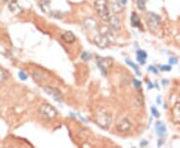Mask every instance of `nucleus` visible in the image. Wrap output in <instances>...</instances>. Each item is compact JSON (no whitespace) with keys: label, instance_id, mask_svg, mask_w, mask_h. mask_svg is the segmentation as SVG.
Returning <instances> with one entry per match:
<instances>
[{"label":"nucleus","instance_id":"nucleus-19","mask_svg":"<svg viewBox=\"0 0 180 148\" xmlns=\"http://www.w3.org/2000/svg\"><path fill=\"white\" fill-rule=\"evenodd\" d=\"M136 6L141 11H144L146 8V0H137L136 1Z\"/></svg>","mask_w":180,"mask_h":148},{"label":"nucleus","instance_id":"nucleus-27","mask_svg":"<svg viewBox=\"0 0 180 148\" xmlns=\"http://www.w3.org/2000/svg\"><path fill=\"white\" fill-rule=\"evenodd\" d=\"M148 70H149V71H151V72H153V73H157V72H158V70H157V69L155 68L154 66H149Z\"/></svg>","mask_w":180,"mask_h":148},{"label":"nucleus","instance_id":"nucleus-24","mask_svg":"<svg viewBox=\"0 0 180 148\" xmlns=\"http://www.w3.org/2000/svg\"><path fill=\"white\" fill-rule=\"evenodd\" d=\"M159 68H160V70H162V71H170L171 70V66L170 65H161Z\"/></svg>","mask_w":180,"mask_h":148},{"label":"nucleus","instance_id":"nucleus-5","mask_svg":"<svg viewBox=\"0 0 180 148\" xmlns=\"http://www.w3.org/2000/svg\"><path fill=\"white\" fill-rule=\"evenodd\" d=\"M97 65L100 68V70L103 73V75H107V68H109L112 65V59L111 58H102V57H97L96 59Z\"/></svg>","mask_w":180,"mask_h":148},{"label":"nucleus","instance_id":"nucleus-7","mask_svg":"<svg viewBox=\"0 0 180 148\" xmlns=\"http://www.w3.org/2000/svg\"><path fill=\"white\" fill-rule=\"evenodd\" d=\"M111 121H112V117H111V115L107 114V113H102V114H99L98 117H97V123L103 128L108 127L111 124Z\"/></svg>","mask_w":180,"mask_h":148},{"label":"nucleus","instance_id":"nucleus-29","mask_svg":"<svg viewBox=\"0 0 180 148\" xmlns=\"http://www.w3.org/2000/svg\"><path fill=\"white\" fill-rule=\"evenodd\" d=\"M140 145H141V146H146V145H147V141H146V140L141 141V142H140Z\"/></svg>","mask_w":180,"mask_h":148},{"label":"nucleus","instance_id":"nucleus-32","mask_svg":"<svg viewBox=\"0 0 180 148\" xmlns=\"http://www.w3.org/2000/svg\"><path fill=\"white\" fill-rule=\"evenodd\" d=\"M157 103H158V104H160V103H161V101H160V98H157Z\"/></svg>","mask_w":180,"mask_h":148},{"label":"nucleus","instance_id":"nucleus-3","mask_svg":"<svg viewBox=\"0 0 180 148\" xmlns=\"http://www.w3.org/2000/svg\"><path fill=\"white\" fill-rule=\"evenodd\" d=\"M39 114L45 119L52 120L57 116V110L50 104H42L39 108Z\"/></svg>","mask_w":180,"mask_h":148},{"label":"nucleus","instance_id":"nucleus-25","mask_svg":"<svg viewBox=\"0 0 180 148\" xmlns=\"http://www.w3.org/2000/svg\"><path fill=\"white\" fill-rule=\"evenodd\" d=\"M19 78L22 79V80H26L27 79V75L23 71H20V72H19Z\"/></svg>","mask_w":180,"mask_h":148},{"label":"nucleus","instance_id":"nucleus-23","mask_svg":"<svg viewBox=\"0 0 180 148\" xmlns=\"http://www.w3.org/2000/svg\"><path fill=\"white\" fill-rule=\"evenodd\" d=\"M150 110H151V113H152V115L154 116V117H156V118H158L159 116H160V113H159V111L156 109V107H154V106H152L151 108H150Z\"/></svg>","mask_w":180,"mask_h":148},{"label":"nucleus","instance_id":"nucleus-6","mask_svg":"<svg viewBox=\"0 0 180 148\" xmlns=\"http://www.w3.org/2000/svg\"><path fill=\"white\" fill-rule=\"evenodd\" d=\"M131 127H132V123L131 121L128 119V118H122L119 122L116 128H117V131L121 132V133H124V132H128Z\"/></svg>","mask_w":180,"mask_h":148},{"label":"nucleus","instance_id":"nucleus-4","mask_svg":"<svg viewBox=\"0 0 180 148\" xmlns=\"http://www.w3.org/2000/svg\"><path fill=\"white\" fill-rule=\"evenodd\" d=\"M93 41H94L95 45L101 49L107 48L110 45V38L102 33H99V34H97V35H95Z\"/></svg>","mask_w":180,"mask_h":148},{"label":"nucleus","instance_id":"nucleus-12","mask_svg":"<svg viewBox=\"0 0 180 148\" xmlns=\"http://www.w3.org/2000/svg\"><path fill=\"white\" fill-rule=\"evenodd\" d=\"M61 38H62V40L64 41L65 43H67V44H72V43H74L75 40H76L75 35L73 34V32H71V31L63 32L61 34Z\"/></svg>","mask_w":180,"mask_h":148},{"label":"nucleus","instance_id":"nucleus-16","mask_svg":"<svg viewBox=\"0 0 180 148\" xmlns=\"http://www.w3.org/2000/svg\"><path fill=\"white\" fill-rule=\"evenodd\" d=\"M84 25L87 29H91V30H93V29L97 28V22L94 20L93 18H85Z\"/></svg>","mask_w":180,"mask_h":148},{"label":"nucleus","instance_id":"nucleus-26","mask_svg":"<svg viewBox=\"0 0 180 148\" xmlns=\"http://www.w3.org/2000/svg\"><path fill=\"white\" fill-rule=\"evenodd\" d=\"M133 84H134V86H135L136 88H140V87H141V82L138 81V80H136V79L133 80Z\"/></svg>","mask_w":180,"mask_h":148},{"label":"nucleus","instance_id":"nucleus-14","mask_svg":"<svg viewBox=\"0 0 180 148\" xmlns=\"http://www.w3.org/2000/svg\"><path fill=\"white\" fill-rule=\"evenodd\" d=\"M156 132H157L158 136H160V137H163L166 134V126H165L163 122L158 121L156 123Z\"/></svg>","mask_w":180,"mask_h":148},{"label":"nucleus","instance_id":"nucleus-33","mask_svg":"<svg viewBox=\"0 0 180 148\" xmlns=\"http://www.w3.org/2000/svg\"><path fill=\"white\" fill-rule=\"evenodd\" d=\"M7 1V0H0V3H3V2H5Z\"/></svg>","mask_w":180,"mask_h":148},{"label":"nucleus","instance_id":"nucleus-17","mask_svg":"<svg viewBox=\"0 0 180 148\" xmlns=\"http://www.w3.org/2000/svg\"><path fill=\"white\" fill-rule=\"evenodd\" d=\"M39 6L41 7V9L43 10V12L45 13H51L50 11V3L48 0H40L39 1Z\"/></svg>","mask_w":180,"mask_h":148},{"label":"nucleus","instance_id":"nucleus-28","mask_svg":"<svg viewBox=\"0 0 180 148\" xmlns=\"http://www.w3.org/2000/svg\"><path fill=\"white\" fill-rule=\"evenodd\" d=\"M169 62L171 63V64H177L178 60H177L176 58H170V59H169Z\"/></svg>","mask_w":180,"mask_h":148},{"label":"nucleus","instance_id":"nucleus-10","mask_svg":"<svg viewBox=\"0 0 180 148\" xmlns=\"http://www.w3.org/2000/svg\"><path fill=\"white\" fill-rule=\"evenodd\" d=\"M44 91L47 93V94L51 95L56 101H60L61 100V93L60 91L56 89V88H53L51 86H45L44 87Z\"/></svg>","mask_w":180,"mask_h":148},{"label":"nucleus","instance_id":"nucleus-20","mask_svg":"<svg viewBox=\"0 0 180 148\" xmlns=\"http://www.w3.org/2000/svg\"><path fill=\"white\" fill-rule=\"evenodd\" d=\"M125 62H126V64H128L129 66H131V68H132L133 70L136 72V74H137V75H139V76H140V71H139V69H138V66L136 65V64H134L132 61H130L129 59H126Z\"/></svg>","mask_w":180,"mask_h":148},{"label":"nucleus","instance_id":"nucleus-21","mask_svg":"<svg viewBox=\"0 0 180 148\" xmlns=\"http://www.w3.org/2000/svg\"><path fill=\"white\" fill-rule=\"evenodd\" d=\"M8 77V72L6 70H4L3 68L0 67V83L3 82L5 79H7Z\"/></svg>","mask_w":180,"mask_h":148},{"label":"nucleus","instance_id":"nucleus-9","mask_svg":"<svg viewBox=\"0 0 180 148\" xmlns=\"http://www.w3.org/2000/svg\"><path fill=\"white\" fill-rule=\"evenodd\" d=\"M109 26L113 31H120L121 27H122V23H121V20L116 15H111L109 19Z\"/></svg>","mask_w":180,"mask_h":148},{"label":"nucleus","instance_id":"nucleus-11","mask_svg":"<svg viewBox=\"0 0 180 148\" xmlns=\"http://www.w3.org/2000/svg\"><path fill=\"white\" fill-rule=\"evenodd\" d=\"M8 8L14 15H18V14H20L22 12V9L17 3V0H10L8 3Z\"/></svg>","mask_w":180,"mask_h":148},{"label":"nucleus","instance_id":"nucleus-31","mask_svg":"<svg viewBox=\"0 0 180 148\" xmlns=\"http://www.w3.org/2000/svg\"><path fill=\"white\" fill-rule=\"evenodd\" d=\"M121 2H122L123 4H126V2H127V0H120Z\"/></svg>","mask_w":180,"mask_h":148},{"label":"nucleus","instance_id":"nucleus-15","mask_svg":"<svg viewBox=\"0 0 180 148\" xmlns=\"http://www.w3.org/2000/svg\"><path fill=\"white\" fill-rule=\"evenodd\" d=\"M136 56H137V61L141 64V65L145 64V62H146V58H147L146 52L144 50H138L136 52Z\"/></svg>","mask_w":180,"mask_h":148},{"label":"nucleus","instance_id":"nucleus-22","mask_svg":"<svg viewBox=\"0 0 180 148\" xmlns=\"http://www.w3.org/2000/svg\"><path fill=\"white\" fill-rule=\"evenodd\" d=\"M81 59H83L84 61H88V60H90V59H91V54H90L89 52L85 51V52L82 53V55H81Z\"/></svg>","mask_w":180,"mask_h":148},{"label":"nucleus","instance_id":"nucleus-8","mask_svg":"<svg viewBox=\"0 0 180 148\" xmlns=\"http://www.w3.org/2000/svg\"><path fill=\"white\" fill-rule=\"evenodd\" d=\"M109 5H110V9L113 13L117 14V13H121L124 10V4L120 1V0H110L109 1Z\"/></svg>","mask_w":180,"mask_h":148},{"label":"nucleus","instance_id":"nucleus-13","mask_svg":"<svg viewBox=\"0 0 180 148\" xmlns=\"http://www.w3.org/2000/svg\"><path fill=\"white\" fill-rule=\"evenodd\" d=\"M131 24H132L133 27H138V28H142L141 26V20H140V17L138 16V14L136 12H133L131 14Z\"/></svg>","mask_w":180,"mask_h":148},{"label":"nucleus","instance_id":"nucleus-2","mask_svg":"<svg viewBox=\"0 0 180 148\" xmlns=\"http://www.w3.org/2000/svg\"><path fill=\"white\" fill-rule=\"evenodd\" d=\"M145 21L147 23L149 30H151L152 32H156L160 26V23H161V19L157 14L153 12H148L145 15Z\"/></svg>","mask_w":180,"mask_h":148},{"label":"nucleus","instance_id":"nucleus-1","mask_svg":"<svg viewBox=\"0 0 180 148\" xmlns=\"http://www.w3.org/2000/svg\"><path fill=\"white\" fill-rule=\"evenodd\" d=\"M94 8L96 13L103 21H109L111 17L110 8H109V1L108 0H95L94 1Z\"/></svg>","mask_w":180,"mask_h":148},{"label":"nucleus","instance_id":"nucleus-30","mask_svg":"<svg viewBox=\"0 0 180 148\" xmlns=\"http://www.w3.org/2000/svg\"><path fill=\"white\" fill-rule=\"evenodd\" d=\"M153 87V84H150V82L148 83V88H152Z\"/></svg>","mask_w":180,"mask_h":148},{"label":"nucleus","instance_id":"nucleus-18","mask_svg":"<svg viewBox=\"0 0 180 148\" xmlns=\"http://www.w3.org/2000/svg\"><path fill=\"white\" fill-rule=\"evenodd\" d=\"M100 33H102V34H104V35H106V36H108V37H110V36H113V30L111 29V27L109 26H101L100 28Z\"/></svg>","mask_w":180,"mask_h":148}]
</instances>
